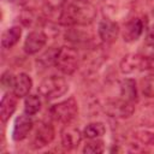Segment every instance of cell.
I'll return each mask as SVG.
<instances>
[{"label": "cell", "mask_w": 154, "mask_h": 154, "mask_svg": "<svg viewBox=\"0 0 154 154\" xmlns=\"http://www.w3.org/2000/svg\"><path fill=\"white\" fill-rule=\"evenodd\" d=\"M96 8L90 1L66 0L60 8L58 22L65 26H82L89 25L96 17Z\"/></svg>", "instance_id": "cell-1"}, {"label": "cell", "mask_w": 154, "mask_h": 154, "mask_svg": "<svg viewBox=\"0 0 154 154\" xmlns=\"http://www.w3.org/2000/svg\"><path fill=\"white\" fill-rule=\"evenodd\" d=\"M119 69L124 75H131L142 71H154V57L143 55L140 53H129L120 60Z\"/></svg>", "instance_id": "cell-2"}, {"label": "cell", "mask_w": 154, "mask_h": 154, "mask_svg": "<svg viewBox=\"0 0 154 154\" xmlns=\"http://www.w3.org/2000/svg\"><path fill=\"white\" fill-rule=\"evenodd\" d=\"M78 114V103L73 96L67 97L58 103H54L49 108L51 118L60 124H70Z\"/></svg>", "instance_id": "cell-3"}, {"label": "cell", "mask_w": 154, "mask_h": 154, "mask_svg": "<svg viewBox=\"0 0 154 154\" xmlns=\"http://www.w3.org/2000/svg\"><path fill=\"white\" fill-rule=\"evenodd\" d=\"M69 90V83L64 77L60 76H49L38 84L37 91L46 100H55L65 95Z\"/></svg>", "instance_id": "cell-4"}, {"label": "cell", "mask_w": 154, "mask_h": 154, "mask_svg": "<svg viewBox=\"0 0 154 154\" xmlns=\"http://www.w3.org/2000/svg\"><path fill=\"white\" fill-rule=\"evenodd\" d=\"M79 61V53L75 47L63 46L59 48L54 66L64 75H72L78 69Z\"/></svg>", "instance_id": "cell-5"}, {"label": "cell", "mask_w": 154, "mask_h": 154, "mask_svg": "<svg viewBox=\"0 0 154 154\" xmlns=\"http://www.w3.org/2000/svg\"><path fill=\"white\" fill-rule=\"evenodd\" d=\"M54 136H55L54 126L48 122H42L35 129V132L30 141V147L32 149H41L48 146L54 140Z\"/></svg>", "instance_id": "cell-6"}, {"label": "cell", "mask_w": 154, "mask_h": 154, "mask_svg": "<svg viewBox=\"0 0 154 154\" xmlns=\"http://www.w3.org/2000/svg\"><path fill=\"white\" fill-rule=\"evenodd\" d=\"M105 112L109 117L114 118H129L135 112V106L122 97L117 100H109L105 103Z\"/></svg>", "instance_id": "cell-7"}, {"label": "cell", "mask_w": 154, "mask_h": 154, "mask_svg": "<svg viewBox=\"0 0 154 154\" xmlns=\"http://www.w3.org/2000/svg\"><path fill=\"white\" fill-rule=\"evenodd\" d=\"M34 129V120L31 118L30 114L28 113H23L19 114L13 123V128H12V138L13 141H23L25 140L29 134L31 132V130Z\"/></svg>", "instance_id": "cell-8"}, {"label": "cell", "mask_w": 154, "mask_h": 154, "mask_svg": "<svg viewBox=\"0 0 154 154\" xmlns=\"http://www.w3.org/2000/svg\"><path fill=\"white\" fill-rule=\"evenodd\" d=\"M47 34L42 30H32L30 31L25 40H24V45H23V49L28 55H32L38 53L47 43Z\"/></svg>", "instance_id": "cell-9"}, {"label": "cell", "mask_w": 154, "mask_h": 154, "mask_svg": "<svg viewBox=\"0 0 154 154\" xmlns=\"http://www.w3.org/2000/svg\"><path fill=\"white\" fill-rule=\"evenodd\" d=\"M119 32H120L119 25L113 19L105 18L97 25V35H99L100 40L106 45L113 43L118 38Z\"/></svg>", "instance_id": "cell-10"}, {"label": "cell", "mask_w": 154, "mask_h": 154, "mask_svg": "<svg viewBox=\"0 0 154 154\" xmlns=\"http://www.w3.org/2000/svg\"><path fill=\"white\" fill-rule=\"evenodd\" d=\"M144 29H146V23L143 22V18H140V17L131 18L124 24L123 32H122L123 40L128 43L135 42L141 37Z\"/></svg>", "instance_id": "cell-11"}, {"label": "cell", "mask_w": 154, "mask_h": 154, "mask_svg": "<svg viewBox=\"0 0 154 154\" xmlns=\"http://www.w3.org/2000/svg\"><path fill=\"white\" fill-rule=\"evenodd\" d=\"M82 136H83V132H81L78 128L67 124L60 132L63 148L66 150L76 149L82 141Z\"/></svg>", "instance_id": "cell-12"}, {"label": "cell", "mask_w": 154, "mask_h": 154, "mask_svg": "<svg viewBox=\"0 0 154 154\" xmlns=\"http://www.w3.org/2000/svg\"><path fill=\"white\" fill-rule=\"evenodd\" d=\"M17 96L11 91L4 94L0 101V119L2 123H6L17 108Z\"/></svg>", "instance_id": "cell-13"}, {"label": "cell", "mask_w": 154, "mask_h": 154, "mask_svg": "<svg viewBox=\"0 0 154 154\" xmlns=\"http://www.w3.org/2000/svg\"><path fill=\"white\" fill-rule=\"evenodd\" d=\"M32 87V79L28 73H19L16 76L14 79V84L12 88V93L17 96V97H25L29 95L30 90Z\"/></svg>", "instance_id": "cell-14"}, {"label": "cell", "mask_w": 154, "mask_h": 154, "mask_svg": "<svg viewBox=\"0 0 154 154\" xmlns=\"http://www.w3.org/2000/svg\"><path fill=\"white\" fill-rule=\"evenodd\" d=\"M22 36V28L19 25H13L11 28H7L1 34V47L5 49L12 48L16 46Z\"/></svg>", "instance_id": "cell-15"}, {"label": "cell", "mask_w": 154, "mask_h": 154, "mask_svg": "<svg viewBox=\"0 0 154 154\" xmlns=\"http://www.w3.org/2000/svg\"><path fill=\"white\" fill-rule=\"evenodd\" d=\"M119 90H120V97L135 103L137 101V87H136V82L132 78H125L120 82L119 85Z\"/></svg>", "instance_id": "cell-16"}, {"label": "cell", "mask_w": 154, "mask_h": 154, "mask_svg": "<svg viewBox=\"0 0 154 154\" xmlns=\"http://www.w3.org/2000/svg\"><path fill=\"white\" fill-rule=\"evenodd\" d=\"M137 122L142 126H154V102H147L138 108Z\"/></svg>", "instance_id": "cell-17"}, {"label": "cell", "mask_w": 154, "mask_h": 154, "mask_svg": "<svg viewBox=\"0 0 154 154\" xmlns=\"http://www.w3.org/2000/svg\"><path fill=\"white\" fill-rule=\"evenodd\" d=\"M132 143L130 146L132 147H149L154 146V132H150L148 130H137L132 134Z\"/></svg>", "instance_id": "cell-18"}, {"label": "cell", "mask_w": 154, "mask_h": 154, "mask_svg": "<svg viewBox=\"0 0 154 154\" xmlns=\"http://www.w3.org/2000/svg\"><path fill=\"white\" fill-rule=\"evenodd\" d=\"M58 52H59V48L57 47H51L49 49H47L46 52H43L36 60L37 65L42 69H47V67H51L53 65H55V59H57V55H58Z\"/></svg>", "instance_id": "cell-19"}, {"label": "cell", "mask_w": 154, "mask_h": 154, "mask_svg": "<svg viewBox=\"0 0 154 154\" xmlns=\"http://www.w3.org/2000/svg\"><path fill=\"white\" fill-rule=\"evenodd\" d=\"M105 132H106V126L101 122L89 123L83 129V136L85 138H88V140L89 138H99V137L103 136Z\"/></svg>", "instance_id": "cell-20"}, {"label": "cell", "mask_w": 154, "mask_h": 154, "mask_svg": "<svg viewBox=\"0 0 154 154\" xmlns=\"http://www.w3.org/2000/svg\"><path fill=\"white\" fill-rule=\"evenodd\" d=\"M41 108V99L40 96L35 95V94H29L28 96H25L24 99V112L34 116L36 114Z\"/></svg>", "instance_id": "cell-21"}, {"label": "cell", "mask_w": 154, "mask_h": 154, "mask_svg": "<svg viewBox=\"0 0 154 154\" xmlns=\"http://www.w3.org/2000/svg\"><path fill=\"white\" fill-rule=\"evenodd\" d=\"M20 22L24 26L32 28L41 22V17L36 11H34V8H25L20 13Z\"/></svg>", "instance_id": "cell-22"}, {"label": "cell", "mask_w": 154, "mask_h": 154, "mask_svg": "<svg viewBox=\"0 0 154 154\" xmlns=\"http://www.w3.org/2000/svg\"><path fill=\"white\" fill-rule=\"evenodd\" d=\"M140 88L146 97L154 99V73H148L140 81Z\"/></svg>", "instance_id": "cell-23"}, {"label": "cell", "mask_w": 154, "mask_h": 154, "mask_svg": "<svg viewBox=\"0 0 154 154\" xmlns=\"http://www.w3.org/2000/svg\"><path fill=\"white\" fill-rule=\"evenodd\" d=\"M105 150V143L100 138H89L83 147V153L87 154H100Z\"/></svg>", "instance_id": "cell-24"}, {"label": "cell", "mask_w": 154, "mask_h": 154, "mask_svg": "<svg viewBox=\"0 0 154 154\" xmlns=\"http://www.w3.org/2000/svg\"><path fill=\"white\" fill-rule=\"evenodd\" d=\"M65 37H66V40H69V41H72V42H76V43H77V42L81 43V42H84V41L88 40V34L83 32V31L79 30V29L71 28V29L65 34Z\"/></svg>", "instance_id": "cell-25"}, {"label": "cell", "mask_w": 154, "mask_h": 154, "mask_svg": "<svg viewBox=\"0 0 154 154\" xmlns=\"http://www.w3.org/2000/svg\"><path fill=\"white\" fill-rule=\"evenodd\" d=\"M14 79H16V76L11 72V71H5V72H2V75H1V78H0V81H1V85H2V88L4 89H7V90H12V88H13V84H14Z\"/></svg>", "instance_id": "cell-26"}, {"label": "cell", "mask_w": 154, "mask_h": 154, "mask_svg": "<svg viewBox=\"0 0 154 154\" xmlns=\"http://www.w3.org/2000/svg\"><path fill=\"white\" fill-rule=\"evenodd\" d=\"M144 45L148 47V48H152L154 49V25H152L148 31H147V35L144 37Z\"/></svg>", "instance_id": "cell-27"}, {"label": "cell", "mask_w": 154, "mask_h": 154, "mask_svg": "<svg viewBox=\"0 0 154 154\" xmlns=\"http://www.w3.org/2000/svg\"><path fill=\"white\" fill-rule=\"evenodd\" d=\"M43 1H45V5L51 10H57V8L60 10L66 2V0H43Z\"/></svg>", "instance_id": "cell-28"}, {"label": "cell", "mask_w": 154, "mask_h": 154, "mask_svg": "<svg viewBox=\"0 0 154 154\" xmlns=\"http://www.w3.org/2000/svg\"><path fill=\"white\" fill-rule=\"evenodd\" d=\"M8 1L12 4H16V5H24L28 0H8Z\"/></svg>", "instance_id": "cell-29"}, {"label": "cell", "mask_w": 154, "mask_h": 154, "mask_svg": "<svg viewBox=\"0 0 154 154\" xmlns=\"http://www.w3.org/2000/svg\"><path fill=\"white\" fill-rule=\"evenodd\" d=\"M152 16H153V18H154V7L152 8Z\"/></svg>", "instance_id": "cell-30"}, {"label": "cell", "mask_w": 154, "mask_h": 154, "mask_svg": "<svg viewBox=\"0 0 154 154\" xmlns=\"http://www.w3.org/2000/svg\"><path fill=\"white\" fill-rule=\"evenodd\" d=\"M82 1H90V0H82Z\"/></svg>", "instance_id": "cell-31"}]
</instances>
